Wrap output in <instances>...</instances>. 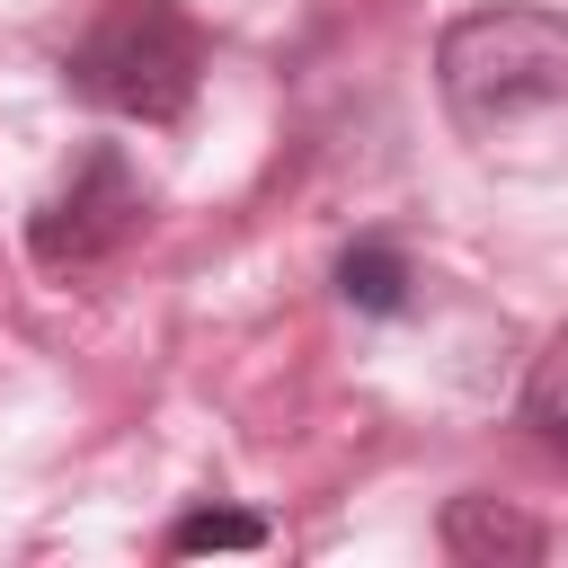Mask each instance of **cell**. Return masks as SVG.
<instances>
[{"instance_id": "1", "label": "cell", "mask_w": 568, "mask_h": 568, "mask_svg": "<svg viewBox=\"0 0 568 568\" xmlns=\"http://www.w3.org/2000/svg\"><path fill=\"white\" fill-rule=\"evenodd\" d=\"M435 89L462 133H497V124L559 106L568 98V9H541V0L462 9L435 36Z\"/></svg>"}, {"instance_id": "2", "label": "cell", "mask_w": 568, "mask_h": 568, "mask_svg": "<svg viewBox=\"0 0 568 568\" xmlns=\"http://www.w3.org/2000/svg\"><path fill=\"white\" fill-rule=\"evenodd\" d=\"M62 89L124 124H178L204 89V27L178 0H98L62 44Z\"/></svg>"}, {"instance_id": "3", "label": "cell", "mask_w": 568, "mask_h": 568, "mask_svg": "<svg viewBox=\"0 0 568 568\" xmlns=\"http://www.w3.org/2000/svg\"><path fill=\"white\" fill-rule=\"evenodd\" d=\"M142 222H151V186H142L133 151H124V142H89V151L36 195V213H27V257H36L44 275H89V266H106L124 240H142Z\"/></svg>"}, {"instance_id": "4", "label": "cell", "mask_w": 568, "mask_h": 568, "mask_svg": "<svg viewBox=\"0 0 568 568\" xmlns=\"http://www.w3.org/2000/svg\"><path fill=\"white\" fill-rule=\"evenodd\" d=\"M328 284H337V302H346L355 320H399V311L417 302V266H408V248L382 240V231L346 240L337 266H328Z\"/></svg>"}, {"instance_id": "5", "label": "cell", "mask_w": 568, "mask_h": 568, "mask_svg": "<svg viewBox=\"0 0 568 568\" xmlns=\"http://www.w3.org/2000/svg\"><path fill=\"white\" fill-rule=\"evenodd\" d=\"M435 532H444L453 559H541L550 550V532L524 506H506V497H453Z\"/></svg>"}, {"instance_id": "6", "label": "cell", "mask_w": 568, "mask_h": 568, "mask_svg": "<svg viewBox=\"0 0 568 568\" xmlns=\"http://www.w3.org/2000/svg\"><path fill=\"white\" fill-rule=\"evenodd\" d=\"M515 426H524L541 453L568 462V328L532 355V373H524V390H515Z\"/></svg>"}, {"instance_id": "7", "label": "cell", "mask_w": 568, "mask_h": 568, "mask_svg": "<svg viewBox=\"0 0 568 568\" xmlns=\"http://www.w3.org/2000/svg\"><path fill=\"white\" fill-rule=\"evenodd\" d=\"M160 550H169V559H195V550H266V524L240 515V506H195V515L169 524Z\"/></svg>"}]
</instances>
